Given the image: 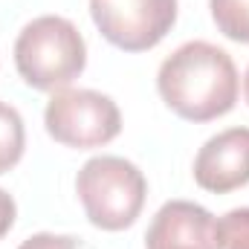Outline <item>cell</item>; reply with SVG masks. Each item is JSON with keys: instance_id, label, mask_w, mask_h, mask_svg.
<instances>
[{"instance_id": "1", "label": "cell", "mask_w": 249, "mask_h": 249, "mask_svg": "<svg viewBox=\"0 0 249 249\" xmlns=\"http://www.w3.org/2000/svg\"><path fill=\"white\" fill-rule=\"evenodd\" d=\"M157 90L180 119L212 122L238 105L241 75L232 55L217 44L186 41L160 64Z\"/></svg>"}, {"instance_id": "2", "label": "cell", "mask_w": 249, "mask_h": 249, "mask_svg": "<svg viewBox=\"0 0 249 249\" xmlns=\"http://www.w3.org/2000/svg\"><path fill=\"white\" fill-rule=\"evenodd\" d=\"M84 35L61 15H41L29 20L15 38V70L32 90H64L84 72Z\"/></svg>"}, {"instance_id": "3", "label": "cell", "mask_w": 249, "mask_h": 249, "mask_svg": "<svg viewBox=\"0 0 249 249\" xmlns=\"http://www.w3.org/2000/svg\"><path fill=\"white\" fill-rule=\"evenodd\" d=\"M75 194L96 229L122 232L136 223L145 209L148 180L130 160L102 154L81 165L75 177Z\"/></svg>"}, {"instance_id": "4", "label": "cell", "mask_w": 249, "mask_h": 249, "mask_svg": "<svg viewBox=\"0 0 249 249\" xmlns=\"http://www.w3.org/2000/svg\"><path fill=\"white\" fill-rule=\"evenodd\" d=\"M44 124L58 145L90 151L113 142L122 133V110L107 93L90 87H64L50 96Z\"/></svg>"}, {"instance_id": "5", "label": "cell", "mask_w": 249, "mask_h": 249, "mask_svg": "<svg viewBox=\"0 0 249 249\" xmlns=\"http://www.w3.org/2000/svg\"><path fill=\"white\" fill-rule=\"evenodd\" d=\"M102 38L124 53L154 50L177 23V0H90Z\"/></svg>"}, {"instance_id": "6", "label": "cell", "mask_w": 249, "mask_h": 249, "mask_svg": "<svg viewBox=\"0 0 249 249\" xmlns=\"http://www.w3.org/2000/svg\"><path fill=\"white\" fill-rule=\"evenodd\" d=\"M191 177L203 191L229 194L249 186V127H226L203 142Z\"/></svg>"}, {"instance_id": "7", "label": "cell", "mask_w": 249, "mask_h": 249, "mask_svg": "<svg viewBox=\"0 0 249 249\" xmlns=\"http://www.w3.org/2000/svg\"><path fill=\"white\" fill-rule=\"evenodd\" d=\"M145 249H220L217 217L191 200H168L154 214Z\"/></svg>"}, {"instance_id": "8", "label": "cell", "mask_w": 249, "mask_h": 249, "mask_svg": "<svg viewBox=\"0 0 249 249\" xmlns=\"http://www.w3.org/2000/svg\"><path fill=\"white\" fill-rule=\"evenodd\" d=\"M26 151V124L18 107L0 99V174H9Z\"/></svg>"}, {"instance_id": "9", "label": "cell", "mask_w": 249, "mask_h": 249, "mask_svg": "<svg viewBox=\"0 0 249 249\" xmlns=\"http://www.w3.org/2000/svg\"><path fill=\"white\" fill-rule=\"evenodd\" d=\"M217 32L235 44H249V0H209Z\"/></svg>"}, {"instance_id": "10", "label": "cell", "mask_w": 249, "mask_h": 249, "mask_svg": "<svg viewBox=\"0 0 249 249\" xmlns=\"http://www.w3.org/2000/svg\"><path fill=\"white\" fill-rule=\"evenodd\" d=\"M220 249H249V206L226 212L220 220Z\"/></svg>"}, {"instance_id": "11", "label": "cell", "mask_w": 249, "mask_h": 249, "mask_svg": "<svg viewBox=\"0 0 249 249\" xmlns=\"http://www.w3.org/2000/svg\"><path fill=\"white\" fill-rule=\"evenodd\" d=\"M18 249H96L90 241L78 235H55V232H38L26 238Z\"/></svg>"}, {"instance_id": "12", "label": "cell", "mask_w": 249, "mask_h": 249, "mask_svg": "<svg viewBox=\"0 0 249 249\" xmlns=\"http://www.w3.org/2000/svg\"><path fill=\"white\" fill-rule=\"evenodd\" d=\"M15 217H18V203H15V197H12L6 188H0V238H6V235L12 232Z\"/></svg>"}, {"instance_id": "13", "label": "cell", "mask_w": 249, "mask_h": 249, "mask_svg": "<svg viewBox=\"0 0 249 249\" xmlns=\"http://www.w3.org/2000/svg\"><path fill=\"white\" fill-rule=\"evenodd\" d=\"M244 96H247V105H249V67H247V75H244Z\"/></svg>"}]
</instances>
